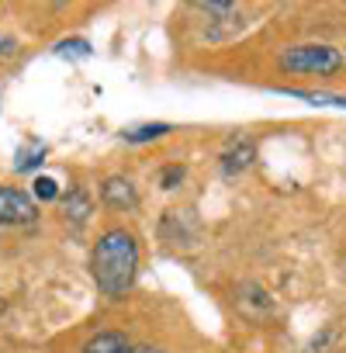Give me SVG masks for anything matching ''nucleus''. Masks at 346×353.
<instances>
[{
	"label": "nucleus",
	"instance_id": "9",
	"mask_svg": "<svg viewBox=\"0 0 346 353\" xmlns=\"http://www.w3.org/2000/svg\"><path fill=\"white\" fill-rule=\"evenodd\" d=\"M32 188H35V198H39V201H56V198H59V184L52 181V176H39Z\"/></svg>",
	"mask_w": 346,
	"mask_h": 353
},
{
	"label": "nucleus",
	"instance_id": "13",
	"mask_svg": "<svg viewBox=\"0 0 346 353\" xmlns=\"http://www.w3.org/2000/svg\"><path fill=\"white\" fill-rule=\"evenodd\" d=\"M118 353H159V350H149V346H121Z\"/></svg>",
	"mask_w": 346,
	"mask_h": 353
},
{
	"label": "nucleus",
	"instance_id": "5",
	"mask_svg": "<svg viewBox=\"0 0 346 353\" xmlns=\"http://www.w3.org/2000/svg\"><path fill=\"white\" fill-rule=\"evenodd\" d=\"M42 163H45V145H42V142H28V145L14 156V170H18V173L39 170Z\"/></svg>",
	"mask_w": 346,
	"mask_h": 353
},
{
	"label": "nucleus",
	"instance_id": "11",
	"mask_svg": "<svg viewBox=\"0 0 346 353\" xmlns=\"http://www.w3.org/2000/svg\"><path fill=\"white\" fill-rule=\"evenodd\" d=\"M177 181H184V170H181V166H170V170L163 173V188L170 191V188L177 184Z\"/></svg>",
	"mask_w": 346,
	"mask_h": 353
},
{
	"label": "nucleus",
	"instance_id": "10",
	"mask_svg": "<svg viewBox=\"0 0 346 353\" xmlns=\"http://www.w3.org/2000/svg\"><path fill=\"white\" fill-rule=\"evenodd\" d=\"M56 52H59V56H77V59H87V56H90V46H87L83 39H73V42H59V46H56Z\"/></svg>",
	"mask_w": 346,
	"mask_h": 353
},
{
	"label": "nucleus",
	"instance_id": "12",
	"mask_svg": "<svg viewBox=\"0 0 346 353\" xmlns=\"http://www.w3.org/2000/svg\"><path fill=\"white\" fill-rule=\"evenodd\" d=\"M14 49H18V42L11 35H0V56H11Z\"/></svg>",
	"mask_w": 346,
	"mask_h": 353
},
{
	"label": "nucleus",
	"instance_id": "4",
	"mask_svg": "<svg viewBox=\"0 0 346 353\" xmlns=\"http://www.w3.org/2000/svg\"><path fill=\"white\" fill-rule=\"evenodd\" d=\"M101 198H104L111 208H132V205H135V188L125 181V176H111V181L101 188Z\"/></svg>",
	"mask_w": 346,
	"mask_h": 353
},
{
	"label": "nucleus",
	"instance_id": "1",
	"mask_svg": "<svg viewBox=\"0 0 346 353\" xmlns=\"http://www.w3.org/2000/svg\"><path fill=\"white\" fill-rule=\"evenodd\" d=\"M90 270H94V281L104 294L118 298L132 288L135 281V270H139V246H135V236L125 232V229H108L97 246H94V256H90Z\"/></svg>",
	"mask_w": 346,
	"mask_h": 353
},
{
	"label": "nucleus",
	"instance_id": "3",
	"mask_svg": "<svg viewBox=\"0 0 346 353\" xmlns=\"http://www.w3.org/2000/svg\"><path fill=\"white\" fill-rule=\"evenodd\" d=\"M39 215L35 201L18 188H0V225H32Z\"/></svg>",
	"mask_w": 346,
	"mask_h": 353
},
{
	"label": "nucleus",
	"instance_id": "8",
	"mask_svg": "<svg viewBox=\"0 0 346 353\" xmlns=\"http://www.w3.org/2000/svg\"><path fill=\"white\" fill-rule=\"evenodd\" d=\"M121 346H128L121 336H114V332H104V336H97L94 343H87V350H83V353H118Z\"/></svg>",
	"mask_w": 346,
	"mask_h": 353
},
{
	"label": "nucleus",
	"instance_id": "2",
	"mask_svg": "<svg viewBox=\"0 0 346 353\" xmlns=\"http://www.w3.org/2000/svg\"><path fill=\"white\" fill-rule=\"evenodd\" d=\"M281 66L291 70V73H336L343 66V56L332 49V46H298V49H287L281 56Z\"/></svg>",
	"mask_w": 346,
	"mask_h": 353
},
{
	"label": "nucleus",
	"instance_id": "6",
	"mask_svg": "<svg viewBox=\"0 0 346 353\" xmlns=\"http://www.w3.org/2000/svg\"><path fill=\"white\" fill-rule=\"evenodd\" d=\"M250 159H253V145L250 142H239L236 149H229L225 152V173H239V170H246L250 166Z\"/></svg>",
	"mask_w": 346,
	"mask_h": 353
},
{
	"label": "nucleus",
	"instance_id": "7",
	"mask_svg": "<svg viewBox=\"0 0 346 353\" xmlns=\"http://www.w3.org/2000/svg\"><path fill=\"white\" fill-rule=\"evenodd\" d=\"M166 132H170V125L156 121V125H135V128H125L121 135H125V142H149V139H159V135H166Z\"/></svg>",
	"mask_w": 346,
	"mask_h": 353
}]
</instances>
